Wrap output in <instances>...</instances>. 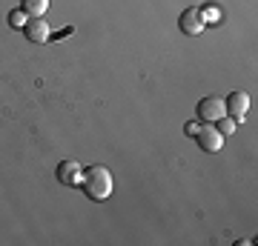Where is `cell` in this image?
<instances>
[{
  "instance_id": "obj_1",
  "label": "cell",
  "mask_w": 258,
  "mask_h": 246,
  "mask_svg": "<svg viewBox=\"0 0 258 246\" xmlns=\"http://www.w3.org/2000/svg\"><path fill=\"white\" fill-rule=\"evenodd\" d=\"M81 186L92 201H106L115 189V181H112V172L106 166H89L81 178Z\"/></svg>"
},
{
  "instance_id": "obj_2",
  "label": "cell",
  "mask_w": 258,
  "mask_h": 246,
  "mask_svg": "<svg viewBox=\"0 0 258 246\" xmlns=\"http://www.w3.org/2000/svg\"><path fill=\"white\" fill-rule=\"evenodd\" d=\"M195 115H198V120H201V123H215V120H221L224 115H227V103H224V98L210 95V98H204V101L198 103Z\"/></svg>"
},
{
  "instance_id": "obj_3",
  "label": "cell",
  "mask_w": 258,
  "mask_h": 246,
  "mask_svg": "<svg viewBox=\"0 0 258 246\" xmlns=\"http://www.w3.org/2000/svg\"><path fill=\"white\" fill-rule=\"evenodd\" d=\"M195 140H198V146L204 152H221V146H224V135L212 123H201L198 132H195Z\"/></svg>"
},
{
  "instance_id": "obj_4",
  "label": "cell",
  "mask_w": 258,
  "mask_h": 246,
  "mask_svg": "<svg viewBox=\"0 0 258 246\" xmlns=\"http://www.w3.org/2000/svg\"><path fill=\"white\" fill-rule=\"evenodd\" d=\"M178 26H181L184 35H201L204 26H207L204 12L201 9H184V12H181V18H178Z\"/></svg>"
},
{
  "instance_id": "obj_5",
  "label": "cell",
  "mask_w": 258,
  "mask_h": 246,
  "mask_svg": "<svg viewBox=\"0 0 258 246\" xmlns=\"http://www.w3.org/2000/svg\"><path fill=\"white\" fill-rule=\"evenodd\" d=\"M55 175H57V183H66V186H81L83 169H81L78 160H60Z\"/></svg>"
},
{
  "instance_id": "obj_6",
  "label": "cell",
  "mask_w": 258,
  "mask_h": 246,
  "mask_svg": "<svg viewBox=\"0 0 258 246\" xmlns=\"http://www.w3.org/2000/svg\"><path fill=\"white\" fill-rule=\"evenodd\" d=\"M224 103H227V115H232V120L247 118V109H249V95L247 92H232Z\"/></svg>"
},
{
  "instance_id": "obj_7",
  "label": "cell",
  "mask_w": 258,
  "mask_h": 246,
  "mask_svg": "<svg viewBox=\"0 0 258 246\" xmlns=\"http://www.w3.org/2000/svg\"><path fill=\"white\" fill-rule=\"evenodd\" d=\"M23 32H26V40L29 43H37V46H43L49 40V23L43 18H32L23 26Z\"/></svg>"
},
{
  "instance_id": "obj_8",
  "label": "cell",
  "mask_w": 258,
  "mask_h": 246,
  "mask_svg": "<svg viewBox=\"0 0 258 246\" xmlns=\"http://www.w3.org/2000/svg\"><path fill=\"white\" fill-rule=\"evenodd\" d=\"M20 9L26 12L29 18H43L49 9V0H23V6Z\"/></svg>"
},
{
  "instance_id": "obj_9",
  "label": "cell",
  "mask_w": 258,
  "mask_h": 246,
  "mask_svg": "<svg viewBox=\"0 0 258 246\" xmlns=\"http://www.w3.org/2000/svg\"><path fill=\"white\" fill-rule=\"evenodd\" d=\"M26 23H29V15H26L23 9H20V6L9 12V26H12V29H23Z\"/></svg>"
},
{
  "instance_id": "obj_10",
  "label": "cell",
  "mask_w": 258,
  "mask_h": 246,
  "mask_svg": "<svg viewBox=\"0 0 258 246\" xmlns=\"http://www.w3.org/2000/svg\"><path fill=\"white\" fill-rule=\"evenodd\" d=\"M215 123H218V132H221L224 137H230L232 132H235V120L230 118V115H224L221 120H215Z\"/></svg>"
},
{
  "instance_id": "obj_11",
  "label": "cell",
  "mask_w": 258,
  "mask_h": 246,
  "mask_svg": "<svg viewBox=\"0 0 258 246\" xmlns=\"http://www.w3.org/2000/svg\"><path fill=\"white\" fill-rule=\"evenodd\" d=\"M198 126H201V120H189V123L184 126V132H186V135H192V137H195V132H198Z\"/></svg>"
}]
</instances>
